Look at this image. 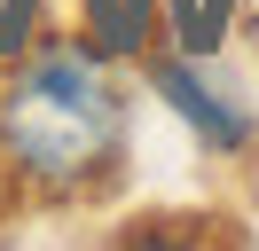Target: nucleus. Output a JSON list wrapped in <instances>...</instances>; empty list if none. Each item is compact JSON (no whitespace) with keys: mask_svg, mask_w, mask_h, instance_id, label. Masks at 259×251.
I'll use <instances>...</instances> for the list:
<instances>
[{"mask_svg":"<svg viewBox=\"0 0 259 251\" xmlns=\"http://www.w3.org/2000/svg\"><path fill=\"white\" fill-rule=\"evenodd\" d=\"M118 134H126L118 87L79 47L32 55L0 87V149L32 181H87V173H102L118 157Z\"/></svg>","mask_w":259,"mask_h":251,"instance_id":"nucleus-1","label":"nucleus"},{"mask_svg":"<svg viewBox=\"0 0 259 251\" xmlns=\"http://www.w3.org/2000/svg\"><path fill=\"white\" fill-rule=\"evenodd\" d=\"M157 87L173 94V102H181V118H196L212 141H243V118H236V110H220L204 87H196V71H189V63H157Z\"/></svg>","mask_w":259,"mask_h":251,"instance_id":"nucleus-2","label":"nucleus"}]
</instances>
